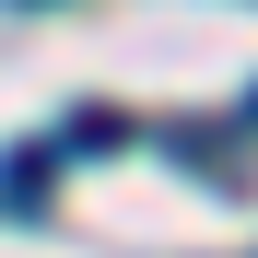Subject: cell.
Segmentation results:
<instances>
[{
	"instance_id": "cell-2",
	"label": "cell",
	"mask_w": 258,
	"mask_h": 258,
	"mask_svg": "<svg viewBox=\"0 0 258 258\" xmlns=\"http://www.w3.org/2000/svg\"><path fill=\"white\" fill-rule=\"evenodd\" d=\"M246 117H258V94H246Z\"/></svg>"
},
{
	"instance_id": "cell-1",
	"label": "cell",
	"mask_w": 258,
	"mask_h": 258,
	"mask_svg": "<svg viewBox=\"0 0 258 258\" xmlns=\"http://www.w3.org/2000/svg\"><path fill=\"white\" fill-rule=\"evenodd\" d=\"M59 188V141H12V164H0V211H47Z\"/></svg>"
}]
</instances>
